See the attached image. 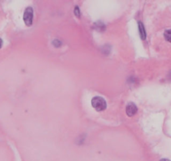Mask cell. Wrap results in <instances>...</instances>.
I'll return each instance as SVG.
<instances>
[{"label": "cell", "mask_w": 171, "mask_h": 161, "mask_svg": "<svg viewBox=\"0 0 171 161\" xmlns=\"http://www.w3.org/2000/svg\"><path fill=\"white\" fill-rule=\"evenodd\" d=\"M139 34H140L141 39H146V31L144 30L143 25L141 22L139 23Z\"/></svg>", "instance_id": "cell-4"}, {"label": "cell", "mask_w": 171, "mask_h": 161, "mask_svg": "<svg viewBox=\"0 0 171 161\" xmlns=\"http://www.w3.org/2000/svg\"><path fill=\"white\" fill-rule=\"evenodd\" d=\"M2 45H3V40L0 39V48L2 47Z\"/></svg>", "instance_id": "cell-7"}, {"label": "cell", "mask_w": 171, "mask_h": 161, "mask_svg": "<svg viewBox=\"0 0 171 161\" xmlns=\"http://www.w3.org/2000/svg\"><path fill=\"white\" fill-rule=\"evenodd\" d=\"M33 9L31 7H28L25 9L24 14V20L26 25L30 26L33 24Z\"/></svg>", "instance_id": "cell-2"}, {"label": "cell", "mask_w": 171, "mask_h": 161, "mask_svg": "<svg viewBox=\"0 0 171 161\" xmlns=\"http://www.w3.org/2000/svg\"><path fill=\"white\" fill-rule=\"evenodd\" d=\"M164 35H165V38L166 40L171 43V30H165V32L164 34Z\"/></svg>", "instance_id": "cell-5"}, {"label": "cell", "mask_w": 171, "mask_h": 161, "mask_svg": "<svg viewBox=\"0 0 171 161\" xmlns=\"http://www.w3.org/2000/svg\"><path fill=\"white\" fill-rule=\"evenodd\" d=\"M75 15L77 17H79L80 16V11H79V7L78 6H76L75 8Z\"/></svg>", "instance_id": "cell-6"}, {"label": "cell", "mask_w": 171, "mask_h": 161, "mask_svg": "<svg viewBox=\"0 0 171 161\" xmlns=\"http://www.w3.org/2000/svg\"><path fill=\"white\" fill-rule=\"evenodd\" d=\"M91 103L93 108L98 112L104 111L107 107V103H106L105 99L101 97H94L92 99Z\"/></svg>", "instance_id": "cell-1"}, {"label": "cell", "mask_w": 171, "mask_h": 161, "mask_svg": "<svg viewBox=\"0 0 171 161\" xmlns=\"http://www.w3.org/2000/svg\"><path fill=\"white\" fill-rule=\"evenodd\" d=\"M137 113V107L135 103H130L126 107V113L129 117H132Z\"/></svg>", "instance_id": "cell-3"}, {"label": "cell", "mask_w": 171, "mask_h": 161, "mask_svg": "<svg viewBox=\"0 0 171 161\" xmlns=\"http://www.w3.org/2000/svg\"><path fill=\"white\" fill-rule=\"evenodd\" d=\"M160 161H170V160H169V159H161Z\"/></svg>", "instance_id": "cell-8"}]
</instances>
